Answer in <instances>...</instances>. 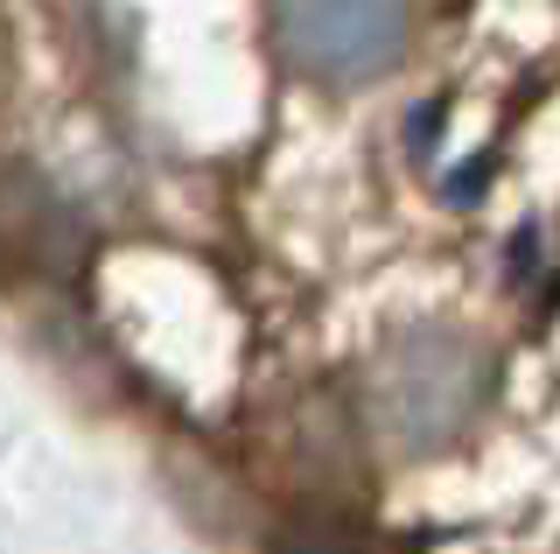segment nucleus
I'll use <instances>...</instances> for the list:
<instances>
[{"label": "nucleus", "mask_w": 560, "mask_h": 554, "mask_svg": "<svg viewBox=\"0 0 560 554\" xmlns=\"http://www.w3.org/2000/svg\"><path fill=\"white\" fill-rule=\"evenodd\" d=\"M407 36H413L407 0H273L280 64L323 92L378 84L407 57Z\"/></svg>", "instance_id": "f03ea898"}, {"label": "nucleus", "mask_w": 560, "mask_h": 554, "mask_svg": "<svg viewBox=\"0 0 560 554\" xmlns=\"http://www.w3.org/2000/svg\"><path fill=\"white\" fill-rule=\"evenodd\" d=\"M57 197L22 169H0V259H57Z\"/></svg>", "instance_id": "7ed1b4c3"}, {"label": "nucleus", "mask_w": 560, "mask_h": 554, "mask_svg": "<svg viewBox=\"0 0 560 554\" xmlns=\"http://www.w3.org/2000/svg\"><path fill=\"white\" fill-rule=\"evenodd\" d=\"M498 366L455 323H407L364 372V414L399 457H442L483 422Z\"/></svg>", "instance_id": "f257e3e1"}, {"label": "nucleus", "mask_w": 560, "mask_h": 554, "mask_svg": "<svg viewBox=\"0 0 560 554\" xmlns=\"http://www.w3.org/2000/svg\"><path fill=\"white\" fill-rule=\"evenodd\" d=\"M273 554H378V541L343 512H302L273 533Z\"/></svg>", "instance_id": "20e7f679"}]
</instances>
